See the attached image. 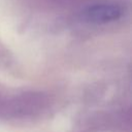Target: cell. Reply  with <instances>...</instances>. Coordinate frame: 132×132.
<instances>
[{"mask_svg": "<svg viewBox=\"0 0 132 132\" xmlns=\"http://www.w3.org/2000/svg\"><path fill=\"white\" fill-rule=\"evenodd\" d=\"M122 15V9L116 4H97L88 7L82 16L85 20L95 24H105L118 20Z\"/></svg>", "mask_w": 132, "mask_h": 132, "instance_id": "obj_1", "label": "cell"}]
</instances>
